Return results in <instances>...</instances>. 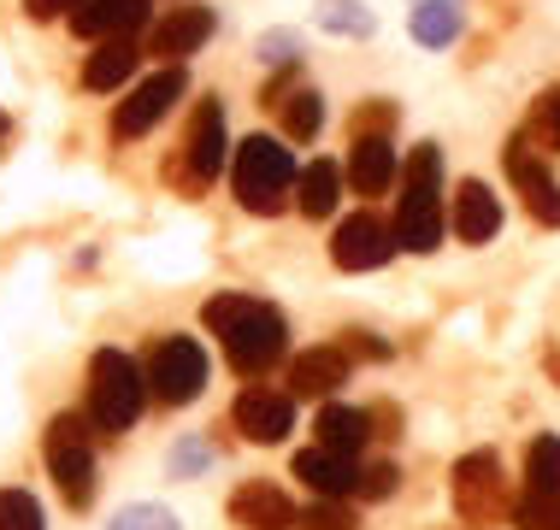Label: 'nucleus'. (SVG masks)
<instances>
[{
    "label": "nucleus",
    "mask_w": 560,
    "mask_h": 530,
    "mask_svg": "<svg viewBox=\"0 0 560 530\" xmlns=\"http://www.w3.org/2000/svg\"><path fill=\"white\" fill-rule=\"evenodd\" d=\"M207 330L219 337L224 360L242 372V377H266L271 366H278L283 354H290V325H283V313L271 307V301L260 295H213L201 307Z\"/></svg>",
    "instance_id": "nucleus-1"
},
{
    "label": "nucleus",
    "mask_w": 560,
    "mask_h": 530,
    "mask_svg": "<svg viewBox=\"0 0 560 530\" xmlns=\"http://www.w3.org/2000/svg\"><path fill=\"white\" fill-rule=\"evenodd\" d=\"M443 148L419 142L401 160V201H396V236L407 254H436L443 248Z\"/></svg>",
    "instance_id": "nucleus-2"
},
{
    "label": "nucleus",
    "mask_w": 560,
    "mask_h": 530,
    "mask_svg": "<svg viewBox=\"0 0 560 530\" xmlns=\"http://www.w3.org/2000/svg\"><path fill=\"white\" fill-rule=\"evenodd\" d=\"M295 184H301V165H295V154L278 142V136H242V142H236L231 189H236L242 212L271 219V212H283V201H290Z\"/></svg>",
    "instance_id": "nucleus-3"
},
{
    "label": "nucleus",
    "mask_w": 560,
    "mask_h": 530,
    "mask_svg": "<svg viewBox=\"0 0 560 530\" xmlns=\"http://www.w3.org/2000/svg\"><path fill=\"white\" fill-rule=\"evenodd\" d=\"M148 407V372L136 366L125 348H101L89 360V424L101 436H125Z\"/></svg>",
    "instance_id": "nucleus-4"
},
{
    "label": "nucleus",
    "mask_w": 560,
    "mask_h": 530,
    "mask_svg": "<svg viewBox=\"0 0 560 530\" xmlns=\"http://www.w3.org/2000/svg\"><path fill=\"white\" fill-rule=\"evenodd\" d=\"M42 454H48V478L54 490L66 495V507H89L95 502V431L78 413H54L48 436H42Z\"/></svg>",
    "instance_id": "nucleus-5"
},
{
    "label": "nucleus",
    "mask_w": 560,
    "mask_h": 530,
    "mask_svg": "<svg viewBox=\"0 0 560 530\" xmlns=\"http://www.w3.org/2000/svg\"><path fill=\"white\" fill-rule=\"evenodd\" d=\"M142 372H148V396L160 407H189L207 389V348L195 337H160Z\"/></svg>",
    "instance_id": "nucleus-6"
},
{
    "label": "nucleus",
    "mask_w": 560,
    "mask_h": 530,
    "mask_svg": "<svg viewBox=\"0 0 560 530\" xmlns=\"http://www.w3.org/2000/svg\"><path fill=\"white\" fill-rule=\"evenodd\" d=\"M184 89H189L184 66H160L154 78H142L125 101L113 106V136H118V142H136V136H148L177 101H184Z\"/></svg>",
    "instance_id": "nucleus-7"
},
{
    "label": "nucleus",
    "mask_w": 560,
    "mask_h": 530,
    "mask_svg": "<svg viewBox=\"0 0 560 530\" xmlns=\"http://www.w3.org/2000/svg\"><path fill=\"white\" fill-rule=\"evenodd\" d=\"M502 165H508V184H513V195L525 201V212H532L542 231H560V184H555V172L542 165V154L525 142L520 130L508 136Z\"/></svg>",
    "instance_id": "nucleus-8"
},
{
    "label": "nucleus",
    "mask_w": 560,
    "mask_h": 530,
    "mask_svg": "<svg viewBox=\"0 0 560 530\" xmlns=\"http://www.w3.org/2000/svg\"><path fill=\"white\" fill-rule=\"evenodd\" d=\"M401 254V236H396V219H377V212H348L330 236V260L337 271H377Z\"/></svg>",
    "instance_id": "nucleus-9"
},
{
    "label": "nucleus",
    "mask_w": 560,
    "mask_h": 530,
    "mask_svg": "<svg viewBox=\"0 0 560 530\" xmlns=\"http://www.w3.org/2000/svg\"><path fill=\"white\" fill-rule=\"evenodd\" d=\"M224 154H231L224 106H219V95H201L195 101V118H189V136H184V184L207 189L224 172Z\"/></svg>",
    "instance_id": "nucleus-10"
},
{
    "label": "nucleus",
    "mask_w": 560,
    "mask_h": 530,
    "mask_svg": "<svg viewBox=\"0 0 560 530\" xmlns=\"http://www.w3.org/2000/svg\"><path fill=\"white\" fill-rule=\"evenodd\" d=\"M454 513L466 525H490L502 513V460L495 448H472L454 466Z\"/></svg>",
    "instance_id": "nucleus-11"
},
{
    "label": "nucleus",
    "mask_w": 560,
    "mask_h": 530,
    "mask_svg": "<svg viewBox=\"0 0 560 530\" xmlns=\"http://www.w3.org/2000/svg\"><path fill=\"white\" fill-rule=\"evenodd\" d=\"M231 424L248 436V443L271 448V443H283V436L295 431V396L290 389H271V384H248L231 401Z\"/></svg>",
    "instance_id": "nucleus-12"
},
{
    "label": "nucleus",
    "mask_w": 560,
    "mask_h": 530,
    "mask_svg": "<svg viewBox=\"0 0 560 530\" xmlns=\"http://www.w3.org/2000/svg\"><path fill=\"white\" fill-rule=\"evenodd\" d=\"M213 30H219V12L201 7V0H184V7H172L154 30H148V54L165 59V66H177V59L201 54L207 42H213Z\"/></svg>",
    "instance_id": "nucleus-13"
},
{
    "label": "nucleus",
    "mask_w": 560,
    "mask_h": 530,
    "mask_svg": "<svg viewBox=\"0 0 560 530\" xmlns=\"http://www.w3.org/2000/svg\"><path fill=\"white\" fill-rule=\"evenodd\" d=\"M231 525H242V530H290V525H301V513H295L283 483L248 478V483H236V495H231Z\"/></svg>",
    "instance_id": "nucleus-14"
},
{
    "label": "nucleus",
    "mask_w": 560,
    "mask_h": 530,
    "mask_svg": "<svg viewBox=\"0 0 560 530\" xmlns=\"http://www.w3.org/2000/svg\"><path fill=\"white\" fill-rule=\"evenodd\" d=\"M348 189L366 195V201H377V195H389L401 184V154L389 136H354V148H348Z\"/></svg>",
    "instance_id": "nucleus-15"
},
{
    "label": "nucleus",
    "mask_w": 560,
    "mask_h": 530,
    "mask_svg": "<svg viewBox=\"0 0 560 530\" xmlns=\"http://www.w3.org/2000/svg\"><path fill=\"white\" fill-rule=\"evenodd\" d=\"M348 372H354V360L342 354V342L301 348V354L290 360V396L295 401H325V396H337V389L348 384Z\"/></svg>",
    "instance_id": "nucleus-16"
},
{
    "label": "nucleus",
    "mask_w": 560,
    "mask_h": 530,
    "mask_svg": "<svg viewBox=\"0 0 560 530\" xmlns=\"http://www.w3.org/2000/svg\"><path fill=\"white\" fill-rule=\"evenodd\" d=\"M295 478L307 483L313 495H325V502H348V495H360L354 454H337V448H325V443H313V448L295 454Z\"/></svg>",
    "instance_id": "nucleus-17"
},
{
    "label": "nucleus",
    "mask_w": 560,
    "mask_h": 530,
    "mask_svg": "<svg viewBox=\"0 0 560 530\" xmlns=\"http://www.w3.org/2000/svg\"><path fill=\"white\" fill-rule=\"evenodd\" d=\"M148 7H154V0H83V7L71 12V30H78L83 42H125L148 24Z\"/></svg>",
    "instance_id": "nucleus-18"
},
{
    "label": "nucleus",
    "mask_w": 560,
    "mask_h": 530,
    "mask_svg": "<svg viewBox=\"0 0 560 530\" xmlns=\"http://www.w3.org/2000/svg\"><path fill=\"white\" fill-rule=\"evenodd\" d=\"M502 231V201H495L490 184H478V177H466L460 189H454V236L483 248V242H495Z\"/></svg>",
    "instance_id": "nucleus-19"
},
{
    "label": "nucleus",
    "mask_w": 560,
    "mask_h": 530,
    "mask_svg": "<svg viewBox=\"0 0 560 530\" xmlns=\"http://www.w3.org/2000/svg\"><path fill=\"white\" fill-rule=\"evenodd\" d=\"M407 30H413L419 48H454L466 30V7L460 0H413V12H407Z\"/></svg>",
    "instance_id": "nucleus-20"
},
{
    "label": "nucleus",
    "mask_w": 560,
    "mask_h": 530,
    "mask_svg": "<svg viewBox=\"0 0 560 530\" xmlns=\"http://www.w3.org/2000/svg\"><path fill=\"white\" fill-rule=\"evenodd\" d=\"M136 59H142V48L125 36V42H95V54L83 59V89L89 95H107V89H125Z\"/></svg>",
    "instance_id": "nucleus-21"
},
{
    "label": "nucleus",
    "mask_w": 560,
    "mask_h": 530,
    "mask_svg": "<svg viewBox=\"0 0 560 530\" xmlns=\"http://www.w3.org/2000/svg\"><path fill=\"white\" fill-rule=\"evenodd\" d=\"M342 189H348V172L337 160H313L307 172H301V184H295V201H301V212L307 219H330L337 212V201H342Z\"/></svg>",
    "instance_id": "nucleus-22"
},
{
    "label": "nucleus",
    "mask_w": 560,
    "mask_h": 530,
    "mask_svg": "<svg viewBox=\"0 0 560 530\" xmlns=\"http://www.w3.org/2000/svg\"><path fill=\"white\" fill-rule=\"evenodd\" d=\"M313 431H319V443L337 448V454H360V448H366V436H377V431H372V413H360V407H342V401H325Z\"/></svg>",
    "instance_id": "nucleus-23"
},
{
    "label": "nucleus",
    "mask_w": 560,
    "mask_h": 530,
    "mask_svg": "<svg viewBox=\"0 0 560 530\" xmlns=\"http://www.w3.org/2000/svg\"><path fill=\"white\" fill-rule=\"evenodd\" d=\"M313 24H319L325 36H337V42H366L377 30L366 0H319V7H313Z\"/></svg>",
    "instance_id": "nucleus-24"
},
{
    "label": "nucleus",
    "mask_w": 560,
    "mask_h": 530,
    "mask_svg": "<svg viewBox=\"0 0 560 530\" xmlns=\"http://www.w3.org/2000/svg\"><path fill=\"white\" fill-rule=\"evenodd\" d=\"M283 106V136L290 142H313V136L325 130V95L319 89H295L290 101H278Z\"/></svg>",
    "instance_id": "nucleus-25"
},
{
    "label": "nucleus",
    "mask_w": 560,
    "mask_h": 530,
    "mask_svg": "<svg viewBox=\"0 0 560 530\" xmlns=\"http://www.w3.org/2000/svg\"><path fill=\"white\" fill-rule=\"evenodd\" d=\"M525 490L560 495V436H537V443L525 448Z\"/></svg>",
    "instance_id": "nucleus-26"
},
{
    "label": "nucleus",
    "mask_w": 560,
    "mask_h": 530,
    "mask_svg": "<svg viewBox=\"0 0 560 530\" xmlns=\"http://www.w3.org/2000/svg\"><path fill=\"white\" fill-rule=\"evenodd\" d=\"M520 136L537 148V154H560V89H542Z\"/></svg>",
    "instance_id": "nucleus-27"
},
{
    "label": "nucleus",
    "mask_w": 560,
    "mask_h": 530,
    "mask_svg": "<svg viewBox=\"0 0 560 530\" xmlns=\"http://www.w3.org/2000/svg\"><path fill=\"white\" fill-rule=\"evenodd\" d=\"M513 525H520V530H560V495L525 490L520 502H513Z\"/></svg>",
    "instance_id": "nucleus-28"
},
{
    "label": "nucleus",
    "mask_w": 560,
    "mask_h": 530,
    "mask_svg": "<svg viewBox=\"0 0 560 530\" xmlns=\"http://www.w3.org/2000/svg\"><path fill=\"white\" fill-rule=\"evenodd\" d=\"M0 530H48L42 525V502L30 490H0Z\"/></svg>",
    "instance_id": "nucleus-29"
},
{
    "label": "nucleus",
    "mask_w": 560,
    "mask_h": 530,
    "mask_svg": "<svg viewBox=\"0 0 560 530\" xmlns=\"http://www.w3.org/2000/svg\"><path fill=\"white\" fill-rule=\"evenodd\" d=\"M107 530H177V513L160 507V502H130Z\"/></svg>",
    "instance_id": "nucleus-30"
},
{
    "label": "nucleus",
    "mask_w": 560,
    "mask_h": 530,
    "mask_svg": "<svg viewBox=\"0 0 560 530\" xmlns=\"http://www.w3.org/2000/svg\"><path fill=\"white\" fill-rule=\"evenodd\" d=\"M207 466H213V448H207V443H201V436H184V443H177V448H172V460H165V472H172V478H184V483H189V478H201V472H207Z\"/></svg>",
    "instance_id": "nucleus-31"
},
{
    "label": "nucleus",
    "mask_w": 560,
    "mask_h": 530,
    "mask_svg": "<svg viewBox=\"0 0 560 530\" xmlns=\"http://www.w3.org/2000/svg\"><path fill=\"white\" fill-rule=\"evenodd\" d=\"M301 530H360V519H354V507L348 502H313L307 513H301Z\"/></svg>",
    "instance_id": "nucleus-32"
},
{
    "label": "nucleus",
    "mask_w": 560,
    "mask_h": 530,
    "mask_svg": "<svg viewBox=\"0 0 560 530\" xmlns=\"http://www.w3.org/2000/svg\"><path fill=\"white\" fill-rule=\"evenodd\" d=\"M254 54H260V66H295L301 59V30H266V36L254 42Z\"/></svg>",
    "instance_id": "nucleus-33"
},
{
    "label": "nucleus",
    "mask_w": 560,
    "mask_h": 530,
    "mask_svg": "<svg viewBox=\"0 0 560 530\" xmlns=\"http://www.w3.org/2000/svg\"><path fill=\"white\" fill-rule=\"evenodd\" d=\"M401 490V466H389V460H377L360 472V495H372V502H384V495H396Z\"/></svg>",
    "instance_id": "nucleus-34"
},
{
    "label": "nucleus",
    "mask_w": 560,
    "mask_h": 530,
    "mask_svg": "<svg viewBox=\"0 0 560 530\" xmlns=\"http://www.w3.org/2000/svg\"><path fill=\"white\" fill-rule=\"evenodd\" d=\"M337 342H342L348 360H389V342H377L372 330H342Z\"/></svg>",
    "instance_id": "nucleus-35"
},
{
    "label": "nucleus",
    "mask_w": 560,
    "mask_h": 530,
    "mask_svg": "<svg viewBox=\"0 0 560 530\" xmlns=\"http://www.w3.org/2000/svg\"><path fill=\"white\" fill-rule=\"evenodd\" d=\"M389 125H396V106H389V101H372L366 113L354 118V136H389Z\"/></svg>",
    "instance_id": "nucleus-36"
},
{
    "label": "nucleus",
    "mask_w": 560,
    "mask_h": 530,
    "mask_svg": "<svg viewBox=\"0 0 560 530\" xmlns=\"http://www.w3.org/2000/svg\"><path fill=\"white\" fill-rule=\"evenodd\" d=\"M78 7H83V0H24V12H30V19H42V24L59 19V12H78Z\"/></svg>",
    "instance_id": "nucleus-37"
},
{
    "label": "nucleus",
    "mask_w": 560,
    "mask_h": 530,
    "mask_svg": "<svg viewBox=\"0 0 560 530\" xmlns=\"http://www.w3.org/2000/svg\"><path fill=\"white\" fill-rule=\"evenodd\" d=\"M0 130H7V118H0Z\"/></svg>",
    "instance_id": "nucleus-38"
}]
</instances>
